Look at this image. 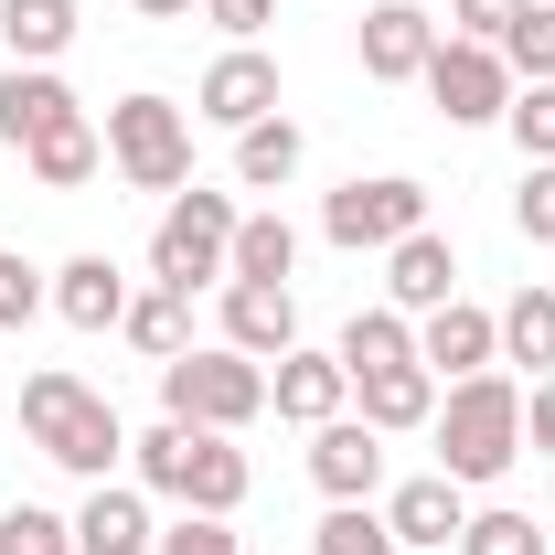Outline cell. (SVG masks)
Wrapping results in <instances>:
<instances>
[{
  "instance_id": "obj_1",
  "label": "cell",
  "mask_w": 555,
  "mask_h": 555,
  "mask_svg": "<svg viewBox=\"0 0 555 555\" xmlns=\"http://www.w3.org/2000/svg\"><path fill=\"white\" fill-rule=\"evenodd\" d=\"M129 470L150 502H182V513H246V491H257V460L224 438V427H182V416H160V427H139L129 438Z\"/></svg>"
},
{
  "instance_id": "obj_2",
  "label": "cell",
  "mask_w": 555,
  "mask_h": 555,
  "mask_svg": "<svg viewBox=\"0 0 555 555\" xmlns=\"http://www.w3.org/2000/svg\"><path fill=\"white\" fill-rule=\"evenodd\" d=\"M22 427H33V449H43L54 470H75V481H118V460H129L118 406H107L86 374H65V363L22 374Z\"/></svg>"
},
{
  "instance_id": "obj_3",
  "label": "cell",
  "mask_w": 555,
  "mask_h": 555,
  "mask_svg": "<svg viewBox=\"0 0 555 555\" xmlns=\"http://www.w3.org/2000/svg\"><path fill=\"white\" fill-rule=\"evenodd\" d=\"M438 470L460 491H481V481H502L513 460H524V385L491 363V374H460V385H438Z\"/></svg>"
},
{
  "instance_id": "obj_4",
  "label": "cell",
  "mask_w": 555,
  "mask_h": 555,
  "mask_svg": "<svg viewBox=\"0 0 555 555\" xmlns=\"http://www.w3.org/2000/svg\"><path fill=\"white\" fill-rule=\"evenodd\" d=\"M235 224H246L235 193H204V182L171 193L160 224H150V288H182V299L193 288H224L235 278Z\"/></svg>"
},
{
  "instance_id": "obj_5",
  "label": "cell",
  "mask_w": 555,
  "mask_h": 555,
  "mask_svg": "<svg viewBox=\"0 0 555 555\" xmlns=\"http://www.w3.org/2000/svg\"><path fill=\"white\" fill-rule=\"evenodd\" d=\"M160 416H182V427H257L268 416V363L235 343H204V352H171L160 363Z\"/></svg>"
},
{
  "instance_id": "obj_6",
  "label": "cell",
  "mask_w": 555,
  "mask_h": 555,
  "mask_svg": "<svg viewBox=\"0 0 555 555\" xmlns=\"http://www.w3.org/2000/svg\"><path fill=\"white\" fill-rule=\"evenodd\" d=\"M107 171L129 193H193V107L171 96H118L107 107Z\"/></svg>"
},
{
  "instance_id": "obj_7",
  "label": "cell",
  "mask_w": 555,
  "mask_h": 555,
  "mask_svg": "<svg viewBox=\"0 0 555 555\" xmlns=\"http://www.w3.org/2000/svg\"><path fill=\"white\" fill-rule=\"evenodd\" d=\"M416 224H427V182H406V171H352L343 193L321 204V235L343 246V257H385V246H406Z\"/></svg>"
},
{
  "instance_id": "obj_8",
  "label": "cell",
  "mask_w": 555,
  "mask_h": 555,
  "mask_svg": "<svg viewBox=\"0 0 555 555\" xmlns=\"http://www.w3.org/2000/svg\"><path fill=\"white\" fill-rule=\"evenodd\" d=\"M416 86L438 96L449 129H502V107H513V65H502V43H460V33H438V54H427Z\"/></svg>"
},
{
  "instance_id": "obj_9",
  "label": "cell",
  "mask_w": 555,
  "mask_h": 555,
  "mask_svg": "<svg viewBox=\"0 0 555 555\" xmlns=\"http://www.w3.org/2000/svg\"><path fill=\"white\" fill-rule=\"evenodd\" d=\"M193 118H214V129L278 118V54L268 43H224V54L204 65V86H193Z\"/></svg>"
},
{
  "instance_id": "obj_10",
  "label": "cell",
  "mask_w": 555,
  "mask_h": 555,
  "mask_svg": "<svg viewBox=\"0 0 555 555\" xmlns=\"http://www.w3.org/2000/svg\"><path fill=\"white\" fill-rule=\"evenodd\" d=\"M438 33H449V22H427V0H374L363 33H352V54H363L374 86H416L427 54H438Z\"/></svg>"
},
{
  "instance_id": "obj_11",
  "label": "cell",
  "mask_w": 555,
  "mask_h": 555,
  "mask_svg": "<svg viewBox=\"0 0 555 555\" xmlns=\"http://www.w3.org/2000/svg\"><path fill=\"white\" fill-rule=\"evenodd\" d=\"M416 363H427L438 385L491 374V363H502V321H491L481 299H449V310H427V321H416Z\"/></svg>"
},
{
  "instance_id": "obj_12",
  "label": "cell",
  "mask_w": 555,
  "mask_h": 555,
  "mask_svg": "<svg viewBox=\"0 0 555 555\" xmlns=\"http://www.w3.org/2000/svg\"><path fill=\"white\" fill-rule=\"evenodd\" d=\"M449 299H460V246H449L438 224H416L406 246H385V310L427 321V310H449Z\"/></svg>"
},
{
  "instance_id": "obj_13",
  "label": "cell",
  "mask_w": 555,
  "mask_h": 555,
  "mask_svg": "<svg viewBox=\"0 0 555 555\" xmlns=\"http://www.w3.org/2000/svg\"><path fill=\"white\" fill-rule=\"evenodd\" d=\"M385 524H396V545H406V555H449V545H460V524H470V491L449 481V470H416V481L385 491Z\"/></svg>"
},
{
  "instance_id": "obj_14",
  "label": "cell",
  "mask_w": 555,
  "mask_h": 555,
  "mask_svg": "<svg viewBox=\"0 0 555 555\" xmlns=\"http://www.w3.org/2000/svg\"><path fill=\"white\" fill-rule=\"evenodd\" d=\"M310 481H321V502H374V491H385V438H374L363 416L310 427Z\"/></svg>"
},
{
  "instance_id": "obj_15",
  "label": "cell",
  "mask_w": 555,
  "mask_h": 555,
  "mask_svg": "<svg viewBox=\"0 0 555 555\" xmlns=\"http://www.w3.org/2000/svg\"><path fill=\"white\" fill-rule=\"evenodd\" d=\"M268 406L288 416V427H332V416L352 406V374H343V352H278L268 363Z\"/></svg>"
},
{
  "instance_id": "obj_16",
  "label": "cell",
  "mask_w": 555,
  "mask_h": 555,
  "mask_svg": "<svg viewBox=\"0 0 555 555\" xmlns=\"http://www.w3.org/2000/svg\"><path fill=\"white\" fill-rule=\"evenodd\" d=\"M160 524H150V491L139 481H86L75 502V555H150Z\"/></svg>"
},
{
  "instance_id": "obj_17",
  "label": "cell",
  "mask_w": 555,
  "mask_h": 555,
  "mask_svg": "<svg viewBox=\"0 0 555 555\" xmlns=\"http://www.w3.org/2000/svg\"><path fill=\"white\" fill-rule=\"evenodd\" d=\"M214 299H224V343H235V352H257V363L299 352V299H288V288H268V278H224Z\"/></svg>"
},
{
  "instance_id": "obj_18",
  "label": "cell",
  "mask_w": 555,
  "mask_h": 555,
  "mask_svg": "<svg viewBox=\"0 0 555 555\" xmlns=\"http://www.w3.org/2000/svg\"><path fill=\"white\" fill-rule=\"evenodd\" d=\"M129 299H139L129 268H118V257H96V246L54 268V321H75V332H118V321H129Z\"/></svg>"
},
{
  "instance_id": "obj_19",
  "label": "cell",
  "mask_w": 555,
  "mask_h": 555,
  "mask_svg": "<svg viewBox=\"0 0 555 555\" xmlns=\"http://www.w3.org/2000/svg\"><path fill=\"white\" fill-rule=\"evenodd\" d=\"M65 118H86V107H75V86L54 65H11L0 75V150H33L43 129H65Z\"/></svg>"
},
{
  "instance_id": "obj_20",
  "label": "cell",
  "mask_w": 555,
  "mask_h": 555,
  "mask_svg": "<svg viewBox=\"0 0 555 555\" xmlns=\"http://www.w3.org/2000/svg\"><path fill=\"white\" fill-rule=\"evenodd\" d=\"M352 396H363V427L374 438H406L438 416V374L427 363H385V374H352Z\"/></svg>"
},
{
  "instance_id": "obj_21",
  "label": "cell",
  "mask_w": 555,
  "mask_h": 555,
  "mask_svg": "<svg viewBox=\"0 0 555 555\" xmlns=\"http://www.w3.org/2000/svg\"><path fill=\"white\" fill-rule=\"evenodd\" d=\"M22 171H33L43 193H86V182L107 171V129H96V118H65V129H43L22 150Z\"/></svg>"
},
{
  "instance_id": "obj_22",
  "label": "cell",
  "mask_w": 555,
  "mask_h": 555,
  "mask_svg": "<svg viewBox=\"0 0 555 555\" xmlns=\"http://www.w3.org/2000/svg\"><path fill=\"white\" fill-rule=\"evenodd\" d=\"M299 160H310V139H299L288 107L257 118V129H235V182H246V193H288V182H299Z\"/></svg>"
},
{
  "instance_id": "obj_23",
  "label": "cell",
  "mask_w": 555,
  "mask_h": 555,
  "mask_svg": "<svg viewBox=\"0 0 555 555\" xmlns=\"http://www.w3.org/2000/svg\"><path fill=\"white\" fill-rule=\"evenodd\" d=\"M491 321H502V363H524V374H555V288H534V278H524V288H513Z\"/></svg>"
},
{
  "instance_id": "obj_24",
  "label": "cell",
  "mask_w": 555,
  "mask_h": 555,
  "mask_svg": "<svg viewBox=\"0 0 555 555\" xmlns=\"http://www.w3.org/2000/svg\"><path fill=\"white\" fill-rule=\"evenodd\" d=\"M118 343H129V352H150V363L193 352V299H182V288H139V299H129V321H118Z\"/></svg>"
},
{
  "instance_id": "obj_25",
  "label": "cell",
  "mask_w": 555,
  "mask_h": 555,
  "mask_svg": "<svg viewBox=\"0 0 555 555\" xmlns=\"http://www.w3.org/2000/svg\"><path fill=\"white\" fill-rule=\"evenodd\" d=\"M0 43L11 65H54L75 43V0H0Z\"/></svg>"
},
{
  "instance_id": "obj_26",
  "label": "cell",
  "mask_w": 555,
  "mask_h": 555,
  "mask_svg": "<svg viewBox=\"0 0 555 555\" xmlns=\"http://www.w3.org/2000/svg\"><path fill=\"white\" fill-rule=\"evenodd\" d=\"M332 352H343V374H385V363H416V321H406V310H352Z\"/></svg>"
},
{
  "instance_id": "obj_27",
  "label": "cell",
  "mask_w": 555,
  "mask_h": 555,
  "mask_svg": "<svg viewBox=\"0 0 555 555\" xmlns=\"http://www.w3.org/2000/svg\"><path fill=\"white\" fill-rule=\"evenodd\" d=\"M288 268H299V224H288V214H246V224H235V278H268V288H288Z\"/></svg>"
},
{
  "instance_id": "obj_28",
  "label": "cell",
  "mask_w": 555,
  "mask_h": 555,
  "mask_svg": "<svg viewBox=\"0 0 555 555\" xmlns=\"http://www.w3.org/2000/svg\"><path fill=\"white\" fill-rule=\"evenodd\" d=\"M310 555H406V545H396V524H385L374 502H332L321 534H310Z\"/></svg>"
},
{
  "instance_id": "obj_29",
  "label": "cell",
  "mask_w": 555,
  "mask_h": 555,
  "mask_svg": "<svg viewBox=\"0 0 555 555\" xmlns=\"http://www.w3.org/2000/svg\"><path fill=\"white\" fill-rule=\"evenodd\" d=\"M502 65L513 86H555V0H524V22L502 33Z\"/></svg>"
},
{
  "instance_id": "obj_30",
  "label": "cell",
  "mask_w": 555,
  "mask_h": 555,
  "mask_svg": "<svg viewBox=\"0 0 555 555\" xmlns=\"http://www.w3.org/2000/svg\"><path fill=\"white\" fill-rule=\"evenodd\" d=\"M449 555H545V534H534V513H513V502H481L470 524H460V545Z\"/></svg>"
},
{
  "instance_id": "obj_31",
  "label": "cell",
  "mask_w": 555,
  "mask_h": 555,
  "mask_svg": "<svg viewBox=\"0 0 555 555\" xmlns=\"http://www.w3.org/2000/svg\"><path fill=\"white\" fill-rule=\"evenodd\" d=\"M0 555H75V513L11 502V513H0Z\"/></svg>"
},
{
  "instance_id": "obj_32",
  "label": "cell",
  "mask_w": 555,
  "mask_h": 555,
  "mask_svg": "<svg viewBox=\"0 0 555 555\" xmlns=\"http://www.w3.org/2000/svg\"><path fill=\"white\" fill-rule=\"evenodd\" d=\"M502 129H513V150H524V160H555V86H513Z\"/></svg>"
},
{
  "instance_id": "obj_33",
  "label": "cell",
  "mask_w": 555,
  "mask_h": 555,
  "mask_svg": "<svg viewBox=\"0 0 555 555\" xmlns=\"http://www.w3.org/2000/svg\"><path fill=\"white\" fill-rule=\"evenodd\" d=\"M33 310H54V278L33 268V257H11V246H0V332H22Z\"/></svg>"
},
{
  "instance_id": "obj_34",
  "label": "cell",
  "mask_w": 555,
  "mask_h": 555,
  "mask_svg": "<svg viewBox=\"0 0 555 555\" xmlns=\"http://www.w3.org/2000/svg\"><path fill=\"white\" fill-rule=\"evenodd\" d=\"M524 246H555V160H524V193H513Z\"/></svg>"
},
{
  "instance_id": "obj_35",
  "label": "cell",
  "mask_w": 555,
  "mask_h": 555,
  "mask_svg": "<svg viewBox=\"0 0 555 555\" xmlns=\"http://www.w3.org/2000/svg\"><path fill=\"white\" fill-rule=\"evenodd\" d=\"M150 555H246V545H235L224 513H182V524H160V545H150Z\"/></svg>"
},
{
  "instance_id": "obj_36",
  "label": "cell",
  "mask_w": 555,
  "mask_h": 555,
  "mask_svg": "<svg viewBox=\"0 0 555 555\" xmlns=\"http://www.w3.org/2000/svg\"><path fill=\"white\" fill-rule=\"evenodd\" d=\"M513 22H524V0H449V33L460 43H502Z\"/></svg>"
},
{
  "instance_id": "obj_37",
  "label": "cell",
  "mask_w": 555,
  "mask_h": 555,
  "mask_svg": "<svg viewBox=\"0 0 555 555\" xmlns=\"http://www.w3.org/2000/svg\"><path fill=\"white\" fill-rule=\"evenodd\" d=\"M204 22L224 33V43H257V33L278 22V0H204Z\"/></svg>"
},
{
  "instance_id": "obj_38",
  "label": "cell",
  "mask_w": 555,
  "mask_h": 555,
  "mask_svg": "<svg viewBox=\"0 0 555 555\" xmlns=\"http://www.w3.org/2000/svg\"><path fill=\"white\" fill-rule=\"evenodd\" d=\"M524 449H534V460H555V374H534V385H524Z\"/></svg>"
},
{
  "instance_id": "obj_39",
  "label": "cell",
  "mask_w": 555,
  "mask_h": 555,
  "mask_svg": "<svg viewBox=\"0 0 555 555\" xmlns=\"http://www.w3.org/2000/svg\"><path fill=\"white\" fill-rule=\"evenodd\" d=\"M139 22H193V11H204V0H129Z\"/></svg>"
}]
</instances>
